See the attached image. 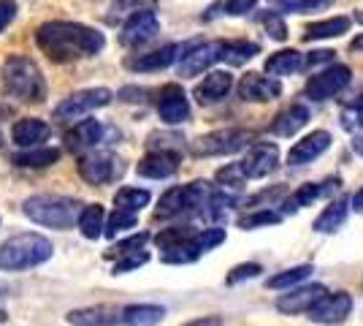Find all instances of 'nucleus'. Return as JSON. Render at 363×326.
Masks as SVG:
<instances>
[{"label":"nucleus","mask_w":363,"mask_h":326,"mask_svg":"<svg viewBox=\"0 0 363 326\" xmlns=\"http://www.w3.org/2000/svg\"><path fill=\"white\" fill-rule=\"evenodd\" d=\"M230 90H233V77L228 71H212L203 77V82H198L193 95L201 107H212V104H220Z\"/></svg>","instance_id":"nucleus-19"},{"label":"nucleus","mask_w":363,"mask_h":326,"mask_svg":"<svg viewBox=\"0 0 363 326\" xmlns=\"http://www.w3.org/2000/svg\"><path fill=\"white\" fill-rule=\"evenodd\" d=\"M166 318L160 305H128L122 308V324L125 326H157Z\"/></svg>","instance_id":"nucleus-28"},{"label":"nucleus","mask_w":363,"mask_h":326,"mask_svg":"<svg viewBox=\"0 0 363 326\" xmlns=\"http://www.w3.org/2000/svg\"><path fill=\"white\" fill-rule=\"evenodd\" d=\"M352 150H355L358 156H363V134H361V136H358L355 141H352Z\"/></svg>","instance_id":"nucleus-53"},{"label":"nucleus","mask_w":363,"mask_h":326,"mask_svg":"<svg viewBox=\"0 0 363 326\" xmlns=\"http://www.w3.org/2000/svg\"><path fill=\"white\" fill-rule=\"evenodd\" d=\"M82 204L68 196H57V193H41V196H30L28 202L22 204L25 217H30L33 223L46 226V229H71L74 223H79L82 215Z\"/></svg>","instance_id":"nucleus-4"},{"label":"nucleus","mask_w":363,"mask_h":326,"mask_svg":"<svg viewBox=\"0 0 363 326\" xmlns=\"http://www.w3.org/2000/svg\"><path fill=\"white\" fill-rule=\"evenodd\" d=\"M157 0H114L111 3V14H108V22H117L120 16H133L138 11H147L152 9L155 11Z\"/></svg>","instance_id":"nucleus-37"},{"label":"nucleus","mask_w":363,"mask_h":326,"mask_svg":"<svg viewBox=\"0 0 363 326\" xmlns=\"http://www.w3.org/2000/svg\"><path fill=\"white\" fill-rule=\"evenodd\" d=\"M239 90V98L242 101H250V104H266V101H274L282 95V85L277 82L274 77H263V74H244L242 82L236 85Z\"/></svg>","instance_id":"nucleus-14"},{"label":"nucleus","mask_w":363,"mask_h":326,"mask_svg":"<svg viewBox=\"0 0 363 326\" xmlns=\"http://www.w3.org/2000/svg\"><path fill=\"white\" fill-rule=\"evenodd\" d=\"M138 223V215L136 212H128V210H120V207H114V212H111V217L106 220V237L108 239H114L117 234L128 232V229H136Z\"/></svg>","instance_id":"nucleus-36"},{"label":"nucleus","mask_w":363,"mask_h":326,"mask_svg":"<svg viewBox=\"0 0 363 326\" xmlns=\"http://www.w3.org/2000/svg\"><path fill=\"white\" fill-rule=\"evenodd\" d=\"M350 313H352V296L347 291H339V294L323 296L318 305L309 310V321L323 326H336L345 324Z\"/></svg>","instance_id":"nucleus-13"},{"label":"nucleus","mask_w":363,"mask_h":326,"mask_svg":"<svg viewBox=\"0 0 363 326\" xmlns=\"http://www.w3.org/2000/svg\"><path fill=\"white\" fill-rule=\"evenodd\" d=\"M350 79H352V71H350L347 65H331V68H325V71H320V74L309 79L303 93L312 101H328V98L339 95L347 87Z\"/></svg>","instance_id":"nucleus-10"},{"label":"nucleus","mask_w":363,"mask_h":326,"mask_svg":"<svg viewBox=\"0 0 363 326\" xmlns=\"http://www.w3.org/2000/svg\"><path fill=\"white\" fill-rule=\"evenodd\" d=\"M325 294H328L325 286H301V288H293L290 294L279 296V299H277V310L288 313V315L309 313Z\"/></svg>","instance_id":"nucleus-18"},{"label":"nucleus","mask_w":363,"mask_h":326,"mask_svg":"<svg viewBox=\"0 0 363 326\" xmlns=\"http://www.w3.org/2000/svg\"><path fill=\"white\" fill-rule=\"evenodd\" d=\"M60 150L57 147H25L22 153H14V166L19 169H46L52 163L60 161Z\"/></svg>","instance_id":"nucleus-27"},{"label":"nucleus","mask_w":363,"mask_h":326,"mask_svg":"<svg viewBox=\"0 0 363 326\" xmlns=\"http://www.w3.org/2000/svg\"><path fill=\"white\" fill-rule=\"evenodd\" d=\"M79 232L84 239H98L101 234L106 232V215H104V207L101 204H87L79 215Z\"/></svg>","instance_id":"nucleus-30"},{"label":"nucleus","mask_w":363,"mask_h":326,"mask_svg":"<svg viewBox=\"0 0 363 326\" xmlns=\"http://www.w3.org/2000/svg\"><path fill=\"white\" fill-rule=\"evenodd\" d=\"M328 147H331V134L328 131H312V134H306L301 141H296L290 147L288 163L290 166H306V163L318 161Z\"/></svg>","instance_id":"nucleus-17"},{"label":"nucleus","mask_w":363,"mask_h":326,"mask_svg":"<svg viewBox=\"0 0 363 326\" xmlns=\"http://www.w3.org/2000/svg\"><path fill=\"white\" fill-rule=\"evenodd\" d=\"M336 185H342V183H336V180H325V183H309V185H301L293 196H290L288 202L282 204V207H285V212H296V210L309 207L312 202H318V199H323V196L333 193Z\"/></svg>","instance_id":"nucleus-25"},{"label":"nucleus","mask_w":363,"mask_h":326,"mask_svg":"<svg viewBox=\"0 0 363 326\" xmlns=\"http://www.w3.org/2000/svg\"><path fill=\"white\" fill-rule=\"evenodd\" d=\"M336 55V52H331V49H318V52H309L306 55V68L309 65H318V63H328Z\"/></svg>","instance_id":"nucleus-48"},{"label":"nucleus","mask_w":363,"mask_h":326,"mask_svg":"<svg viewBox=\"0 0 363 326\" xmlns=\"http://www.w3.org/2000/svg\"><path fill=\"white\" fill-rule=\"evenodd\" d=\"M35 44L52 63H74L82 58H92L106 47L104 33L82 25V22H44L35 33Z\"/></svg>","instance_id":"nucleus-1"},{"label":"nucleus","mask_w":363,"mask_h":326,"mask_svg":"<svg viewBox=\"0 0 363 326\" xmlns=\"http://www.w3.org/2000/svg\"><path fill=\"white\" fill-rule=\"evenodd\" d=\"M223 242H225V232H223V229H203V232L193 234V245H196L201 253L217 248V245H223Z\"/></svg>","instance_id":"nucleus-41"},{"label":"nucleus","mask_w":363,"mask_h":326,"mask_svg":"<svg viewBox=\"0 0 363 326\" xmlns=\"http://www.w3.org/2000/svg\"><path fill=\"white\" fill-rule=\"evenodd\" d=\"M306 68V55L298 49H282V52H274L272 58L266 60V74L272 77H290L296 71Z\"/></svg>","instance_id":"nucleus-26"},{"label":"nucleus","mask_w":363,"mask_h":326,"mask_svg":"<svg viewBox=\"0 0 363 326\" xmlns=\"http://www.w3.org/2000/svg\"><path fill=\"white\" fill-rule=\"evenodd\" d=\"M157 114L166 125H179L190 117V101L179 85H166L157 98Z\"/></svg>","instance_id":"nucleus-15"},{"label":"nucleus","mask_w":363,"mask_h":326,"mask_svg":"<svg viewBox=\"0 0 363 326\" xmlns=\"http://www.w3.org/2000/svg\"><path fill=\"white\" fill-rule=\"evenodd\" d=\"M177 169H179V156L166 153V150H152L150 156L141 158L136 166L138 174L150 177V180H166L171 174H177Z\"/></svg>","instance_id":"nucleus-20"},{"label":"nucleus","mask_w":363,"mask_h":326,"mask_svg":"<svg viewBox=\"0 0 363 326\" xmlns=\"http://www.w3.org/2000/svg\"><path fill=\"white\" fill-rule=\"evenodd\" d=\"M141 95H144V90H136V87H125V90H120L122 101H144Z\"/></svg>","instance_id":"nucleus-50"},{"label":"nucleus","mask_w":363,"mask_h":326,"mask_svg":"<svg viewBox=\"0 0 363 326\" xmlns=\"http://www.w3.org/2000/svg\"><path fill=\"white\" fill-rule=\"evenodd\" d=\"M52 128L38 120V117H25V120H16L14 128H11V139L19 147H38L41 141L49 139Z\"/></svg>","instance_id":"nucleus-23"},{"label":"nucleus","mask_w":363,"mask_h":326,"mask_svg":"<svg viewBox=\"0 0 363 326\" xmlns=\"http://www.w3.org/2000/svg\"><path fill=\"white\" fill-rule=\"evenodd\" d=\"M150 261V253L147 250H138V253H128V256H122L120 261L114 264V275H125V272H133L138 266H144Z\"/></svg>","instance_id":"nucleus-42"},{"label":"nucleus","mask_w":363,"mask_h":326,"mask_svg":"<svg viewBox=\"0 0 363 326\" xmlns=\"http://www.w3.org/2000/svg\"><path fill=\"white\" fill-rule=\"evenodd\" d=\"M239 166H242L247 180L269 177L279 166V147L272 141H255V144L247 147V156L239 161Z\"/></svg>","instance_id":"nucleus-11"},{"label":"nucleus","mask_w":363,"mask_h":326,"mask_svg":"<svg viewBox=\"0 0 363 326\" xmlns=\"http://www.w3.org/2000/svg\"><path fill=\"white\" fill-rule=\"evenodd\" d=\"M157 33H160V19L152 9H147V11H138V14L125 19L120 33V44L122 47H141V44L152 41Z\"/></svg>","instance_id":"nucleus-12"},{"label":"nucleus","mask_w":363,"mask_h":326,"mask_svg":"<svg viewBox=\"0 0 363 326\" xmlns=\"http://www.w3.org/2000/svg\"><path fill=\"white\" fill-rule=\"evenodd\" d=\"M79 174L90 185H106L125 174V163L111 153H87L79 158Z\"/></svg>","instance_id":"nucleus-8"},{"label":"nucleus","mask_w":363,"mask_h":326,"mask_svg":"<svg viewBox=\"0 0 363 326\" xmlns=\"http://www.w3.org/2000/svg\"><path fill=\"white\" fill-rule=\"evenodd\" d=\"M6 318H9V315H6V310H3V308H0V321H6Z\"/></svg>","instance_id":"nucleus-54"},{"label":"nucleus","mask_w":363,"mask_h":326,"mask_svg":"<svg viewBox=\"0 0 363 326\" xmlns=\"http://www.w3.org/2000/svg\"><path fill=\"white\" fill-rule=\"evenodd\" d=\"M350 49H352V52H363V33L358 36V38H352V44H350Z\"/></svg>","instance_id":"nucleus-52"},{"label":"nucleus","mask_w":363,"mask_h":326,"mask_svg":"<svg viewBox=\"0 0 363 326\" xmlns=\"http://www.w3.org/2000/svg\"><path fill=\"white\" fill-rule=\"evenodd\" d=\"M150 190H144V188H120L117 190V196H114V207H120V210H128V212H141L147 204H150Z\"/></svg>","instance_id":"nucleus-32"},{"label":"nucleus","mask_w":363,"mask_h":326,"mask_svg":"<svg viewBox=\"0 0 363 326\" xmlns=\"http://www.w3.org/2000/svg\"><path fill=\"white\" fill-rule=\"evenodd\" d=\"M277 11H290V14H312V11H325L336 0H269Z\"/></svg>","instance_id":"nucleus-34"},{"label":"nucleus","mask_w":363,"mask_h":326,"mask_svg":"<svg viewBox=\"0 0 363 326\" xmlns=\"http://www.w3.org/2000/svg\"><path fill=\"white\" fill-rule=\"evenodd\" d=\"M274 223H279V215L272 212V210H260V212H252V215H247L239 220V226L242 229H257V226H274Z\"/></svg>","instance_id":"nucleus-43"},{"label":"nucleus","mask_w":363,"mask_h":326,"mask_svg":"<svg viewBox=\"0 0 363 326\" xmlns=\"http://www.w3.org/2000/svg\"><path fill=\"white\" fill-rule=\"evenodd\" d=\"M352 210H355V212H363V188L352 196Z\"/></svg>","instance_id":"nucleus-51"},{"label":"nucleus","mask_w":363,"mask_h":326,"mask_svg":"<svg viewBox=\"0 0 363 326\" xmlns=\"http://www.w3.org/2000/svg\"><path fill=\"white\" fill-rule=\"evenodd\" d=\"M306 123H309V109L301 107V104H293V107H288L274 117L272 134L274 136H296Z\"/></svg>","instance_id":"nucleus-24"},{"label":"nucleus","mask_w":363,"mask_h":326,"mask_svg":"<svg viewBox=\"0 0 363 326\" xmlns=\"http://www.w3.org/2000/svg\"><path fill=\"white\" fill-rule=\"evenodd\" d=\"M355 19H358V22H361V25H363V14H361V11H358V14H355Z\"/></svg>","instance_id":"nucleus-55"},{"label":"nucleus","mask_w":363,"mask_h":326,"mask_svg":"<svg viewBox=\"0 0 363 326\" xmlns=\"http://www.w3.org/2000/svg\"><path fill=\"white\" fill-rule=\"evenodd\" d=\"M184 326H223V321L217 315H203V318H196V321H187Z\"/></svg>","instance_id":"nucleus-49"},{"label":"nucleus","mask_w":363,"mask_h":326,"mask_svg":"<svg viewBox=\"0 0 363 326\" xmlns=\"http://www.w3.org/2000/svg\"><path fill=\"white\" fill-rule=\"evenodd\" d=\"M342 128L350 131V134H355V131H361L363 128V95H358L355 101H350L347 107L342 109Z\"/></svg>","instance_id":"nucleus-38"},{"label":"nucleus","mask_w":363,"mask_h":326,"mask_svg":"<svg viewBox=\"0 0 363 326\" xmlns=\"http://www.w3.org/2000/svg\"><path fill=\"white\" fill-rule=\"evenodd\" d=\"M260 47L252 44V41H225L223 47V63L228 65H244L247 60H252Z\"/></svg>","instance_id":"nucleus-35"},{"label":"nucleus","mask_w":363,"mask_h":326,"mask_svg":"<svg viewBox=\"0 0 363 326\" xmlns=\"http://www.w3.org/2000/svg\"><path fill=\"white\" fill-rule=\"evenodd\" d=\"M55 245L35 232L14 234L0 245V269L3 272H22L30 266H41L52 259Z\"/></svg>","instance_id":"nucleus-3"},{"label":"nucleus","mask_w":363,"mask_h":326,"mask_svg":"<svg viewBox=\"0 0 363 326\" xmlns=\"http://www.w3.org/2000/svg\"><path fill=\"white\" fill-rule=\"evenodd\" d=\"M16 16V0H0V33L6 31Z\"/></svg>","instance_id":"nucleus-47"},{"label":"nucleus","mask_w":363,"mask_h":326,"mask_svg":"<svg viewBox=\"0 0 363 326\" xmlns=\"http://www.w3.org/2000/svg\"><path fill=\"white\" fill-rule=\"evenodd\" d=\"M187 44H166V47L155 49V52H147V55H138L133 60H128V68L130 71H138V74H155V71H163L168 65L179 60L184 55Z\"/></svg>","instance_id":"nucleus-16"},{"label":"nucleus","mask_w":363,"mask_h":326,"mask_svg":"<svg viewBox=\"0 0 363 326\" xmlns=\"http://www.w3.org/2000/svg\"><path fill=\"white\" fill-rule=\"evenodd\" d=\"M347 212H350V204L345 202V199H339V202H331L323 212H320V217L315 220V232L320 234H333L345 220H347Z\"/></svg>","instance_id":"nucleus-31"},{"label":"nucleus","mask_w":363,"mask_h":326,"mask_svg":"<svg viewBox=\"0 0 363 326\" xmlns=\"http://www.w3.org/2000/svg\"><path fill=\"white\" fill-rule=\"evenodd\" d=\"M150 242V234H133V237H128V239H122V242H117L114 248L108 250L106 256L108 259H122V256H128V253H138V250H144V245Z\"/></svg>","instance_id":"nucleus-39"},{"label":"nucleus","mask_w":363,"mask_h":326,"mask_svg":"<svg viewBox=\"0 0 363 326\" xmlns=\"http://www.w3.org/2000/svg\"><path fill=\"white\" fill-rule=\"evenodd\" d=\"M255 6H257V0H225V3H223V11H225L228 16H244V14H250Z\"/></svg>","instance_id":"nucleus-46"},{"label":"nucleus","mask_w":363,"mask_h":326,"mask_svg":"<svg viewBox=\"0 0 363 326\" xmlns=\"http://www.w3.org/2000/svg\"><path fill=\"white\" fill-rule=\"evenodd\" d=\"M225 41H190L179 58V77H198L209 71L214 63L223 60Z\"/></svg>","instance_id":"nucleus-9"},{"label":"nucleus","mask_w":363,"mask_h":326,"mask_svg":"<svg viewBox=\"0 0 363 326\" xmlns=\"http://www.w3.org/2000/svg\"><path fill=\"white\" fill-rule=\"evenodd\" d=\"M114 93L108 87H90V90H79V93L68 95L65 101L57 104L55 109V120L57 123H74V120H82L87 117L95 109H104L111 104Z\"/></svg>","instance_id":"nucleus-7"},{"label":"nucleus","mask_w":363,"mask_h":326,"mask_svg":"<svg viewBox=\"0 0 363 326\" xmlns=\"http://www.w3.org/2000/svg\"><path fill=\"white\" fill-rule=\"evenodd\" d=\"M3 90L19 104H41L46 98V79L35 60L14 55L3 63Z\"/></svg>","instance_id":"nucleus-2"},{"label":"nucleus","mask_w":363,"mask_h":326,"mask_svg":"<svg viewBox=\"0 0 363 326\" xmlns=\"http://www.w3.org/2000/svg\"><path fill=\"white\" fill-rule=\"evenodd\" d=\"M71 326H114L122 324V310L111 305H92V308H79L68 313Z\"/></svg>","instance_id":"nucleus-21"},{"label":"nucleus","mask_w":363,"mask_h":326,"mask_svg":"<svg viewBox=\"0 0 363 326\" xmlns=\"http://www.w3.org/2000/svg\"><path fill=\"white\" fill-rule=\"evenodd\" d=\"M101 136H104V125L98 120H82L65 134V147L71 153H84V150H92Z\"/></svg>","instance_id":"nucleus-22"},{"label":"nucleus","mask_w":363,"mask_h":326,"mask_svg":"<svg viewBox=\"0 0 363 326\" xmlns=\"http://www.w3.org/2000/svg\"><path fill=\"white\" fill-rule=\"evenodd\" d=\"M212 199V188L209 183H190V185H177L168 188L166 193L160 196V204H157V217H177L184 215V212H193L198 207H206Z\"/></svg>","instance_id":"nucleus-5"},{"label":"nucleus","mask_w":363,"mask_h":326,"mask_svg":"<svg viewBox=\"0 0 363 326\" xmlns=\"http://www.w3.org/2000/svg\"><path fill=\"white\" fill-rule=\"evenodd\" d=\"M250 144H255V134L247 128H223V131H212L206 136H201L190 144V153L198 158H212V156H233L239 150H247Z\"/></svg>","instance_id":"nucleus-6"},{"label":"nucleus","mask_w":363,"mask_h":326,"mask_svg":"<svg viewBox=\"0 0 363 326\" xmlns=\"http://www.w3.org/2000/svg\"><path fill=\"white\" fill-rule=\"evenodd\" d=\"M257 19H260V25L266 28V33L272 36L274 41H285L288 38V25H285V19L277 14V11H263Z\"/></svg>","instance_id":"nucleus-40"},{"label":"nucleus","mask_w":363,"mask_h":326,"mask_svg":"<svg viewBox=\"0 0 363 326\" xmlns=\"http://www.w3.org/2000/svg\"><path fill=\"white\" fill-rule=\"evenodd\" d=\"M217 180H220L223 185L239 188L244 180H247V177H244V171H242V166H239V163H230V166H225V169L217 171Z\"/></svg>","instance_id":"nucleus-45"},{"label":"nucleus","mask_w":363,"mask_h":326,"mask_svg":"<svg viewBox=\"0 0 363 326\" xmlns=\"http://www.w3.org/2000/svg\"><path fill=\"white\" fill-rule=\"evenodd\" d=\"M312 275V266L309 264H301V266H293V269H285V272H279V275H274V278L266 280V286L272 288V291H288V288H296L301 280H306Z\"/></svg>","instance_id":"nucleus-33"},{"label":"nucleus","mask_w":363,"mask_h":326,"mask_svg":"<svg viewBox=\"0 0 363 326\" xmlns=\"http://www.w3.org/2000/svg\"><path fill=\"white\" fill-rule=\"evenodd\" d=\"M352 19L350 16H331V19H320L315 25H306L303 41H323V38H336L342 33L350 31Z\"/></svg>","instance_id":"nucleus-29"},{"label":"nucleus","mask_w":363,"mask_h":326,"mask_svg":"<svg viewBox=\"0 0 363 326\" xmlns=\"http://www.w3.org/2000/svg\"><path fill=\"white\" fill-rule=\"evenodd\" d=\"M260 272H263L260 264H239L236 269H230L228 286H236V283H244V280H252V278H257Z\"/></svg>","instance_id":"nucleus-44"}]
</instances>
